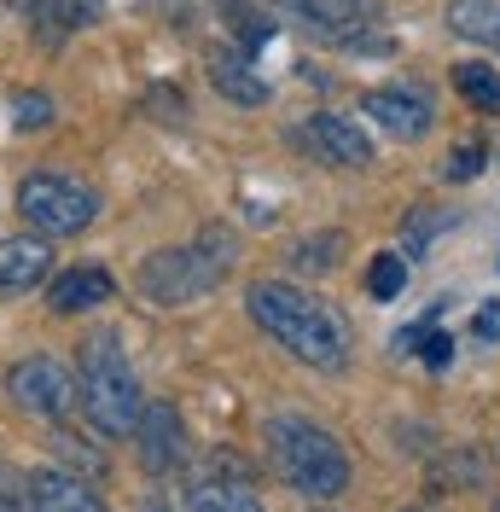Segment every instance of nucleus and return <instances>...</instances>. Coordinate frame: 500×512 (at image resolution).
Listing matches in <instances>:
<instances>
[{
	"instance_id": "f257e3e1",
	"label": "nucleus",
	"mask_w": 500,
	"mask_h": 512,
	"mask_svg": "<svg viewBox=\"0 0 500 512\" xmlns=\"http://www.w3.org/2000/svg\"><path fill=\"white\" fill-rule=\"evenodd\" d=\"M245 309H250V320H256L280 350L297 355V361H309L320 373H344L349 367V326L332 315L320 297L285 286V280H256V286L245 291Z\"/></svg>"
},
{
	"instance_id": "f03ea898",
	"label": "nucleus",
	"mask_w": 500,
	"mask_h": 512,
	"mask_svg": "<svg viewBox=\"0 0 500 512\" xmlns=\"http://www.w3.org/2000/svg\"><path fill=\"white\" fill-rule=\"evenodd\" d=\"M76 402L94 419L99 437H134V425L146 414V396H140V379L128 367L117 332H94L82 344V355H76Z\"/></svg>"
},
{
	"instance_id": "7ed1b4c3",
	"label": "nucleus",
	"mask_w": 500,
	"mask_h": 512,
	"mask_svg": "<svg viewBox=\"0 0 500 512\" xmlns=\"http://www.w3.org/2000/svg\"><path fill=\"white\" fill-rule=\"evenodd\" d=\"M268 454H274L280 478L291 483L297 495H309V501H332V495L349 489L344 443H338L326 425H314L309 414H274L268 419Z\"/></svg>"
},
{
	"instance_id": "20e7f679",
	"label": "nucleus",
	"mask_w": 500,
	"mask_h": 512,
	"mask_svg": "<svg viewBox=\"0 0 500 512\" xmlns=\"http://www.w3.org/2000/svg\"><path fill=\"white\" fill-rule=\"evenodd\" d=\"M227 268H233V233L227 227H204L181 251L146 256L140 291L152 297L157 309H187V303H198L204 291H216L227 280Z\"/></svg>"
},
{
	"instance_id": "39448f33",
	"label": "nucleus",
	"mask_w": 500,
	"mask_h": 512,
	"mask_svg": "<svg viewBox=\"0 0 500 512\" xmlns=\"http://www.w3.org/2000/svg\"><path fill=\"white\" fill-rule=\"evenodd\" d=\"M18 216L41 233V239H70L82 227H94L99 192L70 181V175H24L18 181Z\"/></svg>"
},
{
	"instance_id": "423d86ee",
	"label": "nucleus",
	"mask_w": 500,
	"mask_h": 512,
	"mask_svg": "<svg viewBox=\"0 0 500 512\" xmlns=\"http://www.w3.org/2000/svg\"><path fill=\"white\" fill-rule=\"evenodd\" d=\"M280 12H291L314 41L326 47H344V53H378L384 35H378V6L373 0H274Z\"/></svg>"
},
{
	"instance_id": "0eeeda50",
	"label": "nucleus",
	"mask_w": 500,
	"mask_h": 512,
	"mask_svg": "<svg viewBox=\"0 0 500 512\" xmlns=\"http://www.w3.org/2000/svg\"><path fill=\"white\" fill-rule=\"evenodd\" d=\"M6 396H12V408L30 419H59L70 402H76V379L64 373L59 361H47V355H30V361H18L12 373H6Z\"/></svg>"
},
{
	"instance_id": "6e6552de",
	"label": "nucleus",
	"mask_w": 500,
	"mask_h": 512,
	"mask_svg": "<svg viewBox=\"0 0 500 512\" xmlns=\"http://www.w3.org/2000/svg\"><path fill=\"white\" fill-rule=\"evenodd\" d=\"M187 507L192 512H268L256 483H250V466H239L233 454H216L187 489Z\"/></svg>"
},
{
	"instance_id": "1a4fd4ad",
	"label": "nucleus",
	"mask_w": 500,
	"mask_h": 512,
	"mask_svg": "<svg viewBox=\"0 0 500 512\" xmlns=\"http://www.w3.org/2000/svg\"><path fill=\"white\" fill-rule=\"evenodd\" d=\"M297 146H309L320 163L332 169H367L373 163V140L361 134L355 117H338V111H314L309 123L297 128Z\"/></svg>"
},
{
	"instance_id": "9d476101",
	"label": "nucleus",
	"mask_w": 500,
	"mask_h": 512,
	"mask_svg": "<svg viewBox=\"0 0 500 512\" xmlns=\"http://www.w3.org/2000/svg\"><path fill=\"white\" fill-rule=\"evenodd\" d=\"M361 111H367L384 134H396V140H425V134H431V123H437V111H431L425 88H413V82L373 88V94L361 99Z\"/></svg>"
},
{
	"instance_id": "9b49d317",
	"label": "nucleus",
	"mask_w": 500,
	"mask_h": 512,
	"mask_svg": "<svg viewBox=\"0 0 500 512\" xmlns=\"http://www.w3.org/2000/svg\"><path fill=\"white\" fill-rule=\"evenodd\" d=\"M134 437H140V466H146L152 478L175 472V466L187 460V431H181V414H175L169 402H146Z\"/></svg>"
},
{
	"instance_id": "f8f14e48",
	"label": "nucleus",
	"mask_w": 500,
	"mask_h": 512,
	"mask_svg": "<svg viewBox=\"0 0 500 512\" xmlns=\"http://www.w3.org/2000/svg\"><path fill=\"white\" fill-rule=\"evenodd\" d=\"M210 82H216V94L233 99V105H262V99H268V82H262V70L250 64L245 47H216V53H210Z\"/></svg>"
},
{
	"instance_id": "ddd939ff",
	"label": "nucleus",
	"mask_w": 500,
	"mask_h": 512,
	"mask_svg": "<svg viewBox=\"0 0 500 512\" xmlns=\"http://www.w3.org/2000/svg\"><path fill=\"white\" fill-rule=\"evenodd\" d=\"M53 251L41 239H0V291H30L47 280Z\"/></svg>"
},
{
	"instance_id": "4468645a",
	"label": "nucleus",
	"mask_w": 500,
	"mask_h": 512,
	"mask_svg": "<svg viewBox=\"0 0 500 512\" xmlns=\"http://www.w3.org/2000/svg\"><path fill=\"white\" fill-rule=\"evenodd\" d=\"M30 478H35V501H41V512H105V501H99L76 472L47 466V472H30Z\"/></svg>"
},
{
	"instance_id": "2eb2a0df",
	"label": "nucleus",
	"mask_w": 500,
	"mask_h": 512,
	"mask_svg": "<svg viewBox=\"0 0 500 512\" xmlns=\"http://www.w3.org/2000/svg\"><path fill=\"white\" fill-rule=\"evenodd\" d=\"M47 303H53L59 315H82V309H99V303H111V274H105V268H76V274L53 280Z\"/></svg>"
},
{
	"instance_id": "dca6fc26",
	"label": "nucleus",
	"mask_w": 500,
	"mask_h": 512,
	"mask_svg": "<svg viewBox=\"0 0 500 512\" xmlns=\"http://www.w3.org/2000/svg\"><path fill=\"white\" fill-rule=\"evenodd\" d=\"M448 30L460 41H477V47L500 53V0H454L448 6Z\"/></svg>"
},
{
	"instance_id": "f3484780",
	"label": "nucleus",
	"mask_w": 500,
	"mask_h": 512,
	"mask_svg": "<svg viewBox=\"0 0 500 512\" xmlns=\"http://www.w3.org/2000/svg\"><path fill=\"white\" fill-rule=\"evenodd\" d=\"M454 88H460V99L466 105H477V111H489L495 117L500 111V70L495 64H454Z\"/></svg>"
},
{
	"instance_id": "a211bd4d",
	"label": "nucleus",
	"mask_w": 500,
	"mask_h": 512,
	"mask_svg": "<svg viewBox=\"0 0 500 512\" xmlns=\"http://www.w3.org/2000/svg\"><path fill=\"white\" fill-rule=\"evenodd\" d=\"M221 6H227V18H233V35H239V47H245L250 59H256V53L274 41V18H268V12H256L250 0H221Z\"/></svg>"
},
{
	"instance_id": "6ab92c4d",
	"label": "nucleus",
	"mask_w": 500,
	"mask_h": 512,
	"mask_svg": "<svg viewBox=\"0 0 500 512\" xmlns=\"http://www.w3.org/2000/svg\"><path fill=\"white\" fill-rule=\"evenodd\" d=\"M338 251H344V233L303 239V245L291 251V268H297V274H332V268H338Z\"/></svg>"
},
{
	"instance_id": "aec40b11",
	"label": "nucleus",
	"mask_w": 500,
	"mask_h": 512,
	"mask_svg": "<svg viewBox=\"0 0 500 512\" xmlns=\"http://www.w3.org/2000/svg\"><path fill=\"white\" fill-rule=\"evenodd\" d=\"M402 286H407V262L396 251H378L373 268H367V291L378 303H390V297H402Z\"/></svg>"
},
{
	"instance_id": "412c9836",
	"label": "nucleus",
	"mask_w": 500,
	"mask_h": 512,
	"mask_svg": "<svg viewBox=\"0 0 500 512\" xmlns=\"http://www.w3.org/2000/svg\"><path fill=\"white\" fill-rule=\"evenodd\" d=\"M0 512H41L30 472H12V466H0Z\"/></svg>"
},
{
	"instance_id": "4be33fe9",
	"label": "nucleus",
	"mask_w": 500,
	"mask_h": 512,
	"mask_svg": "<svg viewBox=\"0 0 500 512\" xmlns=\"http://www.w3.org/2000/svg\"><path fill=\"white\" fill-rule=\"evenodd\" d=\"M442 227H448V210H413V216H407V239H402V251H407V256H425V245L437 239Z\"/></svg>"
},
{
	"instance_id": "5701e85b",
	"label": "nucleus",
	"mask_w": 500,
	"mask_h": 512,
	"mask_svg": "<svg viewBox=\"0 0 500 512\" xmlns=\"http://www.w3.org/2000/svg\"><path fill=\"white\" fill-rule=\"evenodd\" d=\"M477 175H483V146H460L442 163V181H477Z\"/></svg>"
},
{
	"instance_id": "b1692460",
	"label": "nucleus",
	"mask_w": 500,
	"mask_h": 512,
	"mask_svg": "<svg viewBox=\"0 0 500 512\" xmlns=\"http://www.w3.org/2000/svg\"><path fill=\"white\" fill-rule=\"evenodd\" d=\"M53 123V99L47 94H18V128H47Z\"/></svg>"
},
{
	"instance_id": "393cba45",
	"label": "nucleus",
	"mask_w": 500,
	"mask_h": 512,
	"mask_svg": "<svg viewBox=\"0 0 500 512\" xmlns=\"http://www.w3.org/2000/svg\"><path fill=\"white\" fill-rule=\"evenodd\" d=\"M419 355H425V367H448V361H454V338H442L437 326H431V332H425V338H419Z\"/></svg>"
},
{
	"instance_id": "a878e982",
	"label": "nucleus",
	"mask_w": 500,
	"mask_h": 512,
	"mask_svg": "<svg viewBox=\"0 0 500 512\" xmlns=\"http://www.w3.org/2000/svg\"><path fill=\"white\" fill-rule=\"evenodd\" d=\"M53 448H59L70 466H82L88 478H99V472H105V460H99V454H88V448H76V437H53Z\"/></svg>"
},
{
	"instance_id": "bb28decb",
	"label": "nucleus",
	"mask_w": 500,
	"mask_h": 512,
	"mask_svg": "<svg viewBox=\"0 0 500 512\" xmlns=\"http://www.w3.org/2000/svg\"><path fill=\"white\" fill-rule=\"evenodd\" d=\"M477 338H500V303H483L477 309Z\"/></svg>"
},
{
	"instance_id": "cd10ccee",
	"label": "nucleus",
	"mask_w": 500,
	"mask_h": 512,
	"mask_svg": "<svg viewBox=\"0 0 500 512\" xmlns=\"http://www.w3.org/2000/svg\"><path fill=\"white\" fill-rule=\"evenodd\" d=\"M99 18V0H70V24H88Z\"/></svg>"
},
{
	"instance_id": "c85d7f7f",
	"label": "nucleus",
	"mask_w": 500,
	"mask_h": 512,
	"mask_svg": "<svg viewBox=\"0 0 500 512\" xmlns=\"http://www.w3.org/2000/svg\"><path fill=\"white\" fill-rule=\"evenodd\" d=\"M152 512H169V507H152Z\"/></svg>"
},
{
	"instance_id": "c756f323",
	"label": "nucleus",
	"mask_w": 500,
	"mask_h": 512,
	"mask_svg": "<svg viewBox=\"0 0 500 512\" xmlns=\"http://www.w3.org/2000/svg\"><path fill=\"white\" fill-rule=\"evenodd\" d=\"M495 512H500V501H495Z\"/></svg>"
}]
</instances>
